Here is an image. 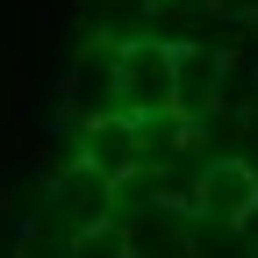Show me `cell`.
Masks as SVG:
<instances>
[{
    "label": "cell",
    "instance_id": "cell-1",
    "mask_svg": "<svg viewBox=\"0 0 258 258\" xmlns=\"http://www.w3.org/2000/svg\"><path fill=\"white\" fill-rule=\"evenodd\" d=\"M179 101V43L158 36H129L115 43V108L122 115H151Z\"/></svg>",
    "mask_w": 258,
    "mask_h": 258
},
{
    "label": "cell",
    "instance_id": "cell-2",
    "mask_svg": "<svg viewBox=\"0 0 258 258\" xmlns=\"http://www.w3.org/2000/svg\"><path fill=\"white\" fill-rule=\"evenodd\" d=\"M186 215L215 222V230H244L258 215V172L244 158H201V172L186 186Z\"/></svg>",
    "mask_w": 258,
    "mask_h": 258
},
{
    "label": "cell",
    "instance_id": "cell-3",
    "mask_svg": "<svg viewBox=\"0 0 258 258\" xmlns=\"http://www.w3.org/2000/svg\"><path fill=\"white\" fill-rule=\"evenodd\" d=\"M79 165H93L101 179H129V172H144V151H137V122L129 115H93L79 122Z\"/></svg>",
    "mask_w": 258,
    "mask_h": 258
}]
</instances>
